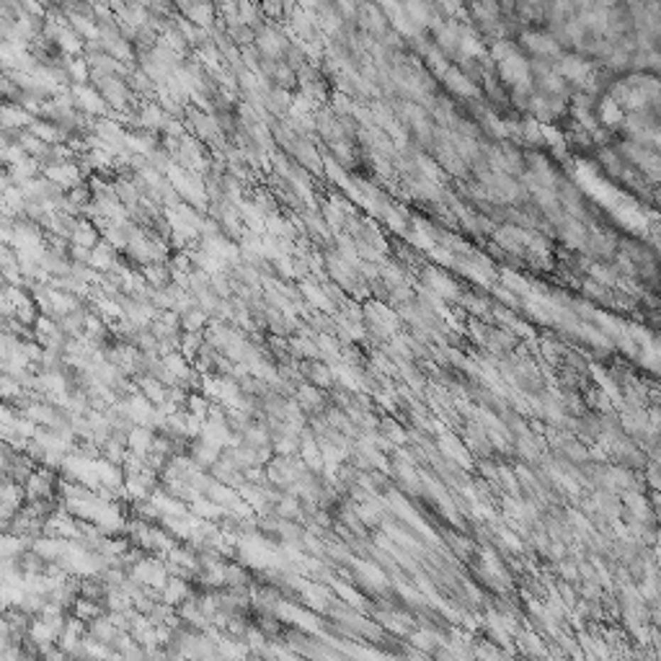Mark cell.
<instances>
[{
    "label": "cell",
    "instance_id": "1",
    "mask_svg": "<svg viewBox=\"0 0 661 661\" xmlns=\"http://www.w3.org/2000/svg\"><path fill=\"white\" fill-rule=\"evenodd\" d=\"M42 176H47L55 186H60L62 192H72L75 186L86 184V176L80 171V163H47L42 165Z\"/></svg>",
    "mask_w": 661,
    "mask_h": 661
},
{
    "label": "cell",
    "instance_id": "2",
    "mask_svg": "<svg viewBox=\"0 0 661 661\" xmlns=\"http://www.w3.org/2000/svg\"><path fill=\"white\" fill-rule=\"evenodd\" d=\"M70 93H72V99H75V106H78L83 114L96 116V119H104V116L111 114L106 99L93 88V83H86V86H72Z\"/></svg>",
    "mask_w": 661,
    "mask_h": 661
},
{
    "label": "cell",
    "instance_id": "3",
    "mask_svg": "<svg viewBox=\"0 0 661 661\" xmlns=\"http://www.w3.org/2000/svg\"><path fill=\"white\" fill-rule=\"evenodd\" d=\"M176 11L181 16H186L189 21L194 23V26H200V29H214V23H217V6H212V3H178Z\"/></svg>",
    "mask_w": 661,
    "mask_h": 661
},
{
    "label": "cell",
    "instance_id": "4",
    "mask_svg": "<svg viewBox=\"0 0 661 661\" xmlns=\"http://www.w3.org/2000/svg\"><path fill=\"white\" fill-rule=\"evenodd\" d=\"M0 116H3V129H18V132H29V127L36 121V116H31L18 104H3Z\"/></svg>",
    "mask_w": 661,
    "mask_h": 661
},
{
    "label": "cell",
    "instance_id": "5",
    "mask_svg": "<svg viewBox=\"0 0 661 661\" xmlns=\"http://www.w3.org/2000/svg\"><path fill=\"white\" fill-rule=\"evenodd\" d=\"M116 261H119V251H116L114 246H109L106 241H101L99 246L91 251V261H88V266H93V269L101 271V274H109V271L114 269Z\"/></svg>",
    "mask_w": 661,
    "mask_h": 661
},
{
    "label": "cell",
    "instance_id": "6",
    "mask_svg": "<svg viewBox=\"0 0 661 661\" xmlns=\"http://www.w3.org/2000/svg\"><path fill=\"white\" fill-rule=\"evenodd\" d=\"M104 241L101 238V233L96 230V225H93L91 220H86V217H80L78 225H75V230H72L70 235V243L72 246H83V248H96L99 243Z\"/></svg>",
    "mask_w": 661,
    "mask_h": 661
},
{
    "label": "cell",
    "instance_id": "7",
    "mask_svg": "<svg viewBox=\"0 0 661 661\" xmlns=\"http://www.w3.org/2000/svg\"><path fill=\"white\" fill-rule=\"evenodd\" d=\"M140 271L153 290H165L171 285V263H148V266H140Z\"/></svg>",
    "mask_w": 661,
    "mask_h": 661
},
{
    "label": "cell",
    "instance_id": "8",
    "mask_svg": "<svg viewBox=\"0 0 661 661\" xmlns=\"http://www.w3.org/2000/svg\"><path fill=\"white\" fill-rule=\"evenodd\" d=\"M65 70L70 75L72 86H86L88 78H91V65H88L86 55H80V58H65Z\"/></svg>",
    "mask_w": 661,
    "mask_h": 661
},
{
    "label": "cell",
    "instance_id": "9",
    "mask_svg": "<svg viewBox=\"0 0 661 661\" xmlns=\"http://www.w3.org/2000/svg\"><path fill=\"white\" fill-rule=\"evenodd\" d=\"M209 315L204 313V310H200V307H194V310H189L186 315H181V331L184 334H204L207 326H209Z\"/></svg>",
    "mask_w": 661,
    "mask_h": 661
},
{
    "label": "cell",
    "instance_id": "10",
    "mask_svg": "<svg viewBox=\"0 0 661 661\" xmlns=\"http://www.w3.org/2000/svg\"><path fill=\"white\" fill-rule=\"evenodd\" d=\"M302 370H305V377L310 380V383L320 385V388H326V385H331V380H334V370H331V364L326 362H305L302 364Z\"/></svg>",
    "mask_w": 661,
    "mask_h": 661
},
{
    "label": "cell",
    "instance_id": "11",
    "mask_svg": "<svg viewBox=\"0 0 661 661\" xmlns=\"http://www.w3.org/2000/svg\"><path fill=\"white\" fill-rule=\"evenodd\" d=\"M271 83H274L277 88L292 91V88L297 86V72L292 70L287 62H277V70H274V78H271Z\"/></svg>",
    "mask_w": 661,
    "mask_h": 661
},
{
    "label": "cell",
    "instance_id": "12",
    "mask_svg": "<svg viewBox=\"0 0 661 661\" xmlns=\"http://www.w3.org/2000/svg\"><path fill=\"white\" fill-rule=\"evenodd\" d=\"M194 297H197V307L200 310H204L209 318H212L214 313H217V305H220V297L212 292V287H207V290H200L194 292Z\"/></svg>",
    "mask_w": 661,
    "mask_h": 661
}]
</instances>
